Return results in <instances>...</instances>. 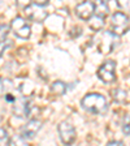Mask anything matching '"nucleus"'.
Returning a JSON list of instances; mask_svg holds the SVG:
<instances>
[{
	"mask_svg": "<svg viewBox=\"0 0 130 146\" xmlns=\"http://www.w3.org/2000/svg\"><path fill=\"white\" fill-rule=\"evenodd\" d=\"M115 69H116V63L113 60L106 61L104 64H102V67L98 70V76L106 84H109V82H113L116 78L115 76Z\"/></svg>",
	"mask_w": 130,
	"mask_h": 146,
	"instance_id": "nucleus-5",
	"label": "nucleus"
},
{
	"mask_svg": "<svg viewBox=\"0 0 130 146\" xmlns=\"http://www.w3.org/2000/svg\"><path fill=\"white\" fill-rule=\"evenodd\" d=\"M13 89V82L9 78H0V95L8 94Z\"/></svg>",
	"mask_w": 130,
	"mask_h": 146,
	"instance_id": "nucleus-13",
	"label": "nucleus"
},
{
	"mask_svg": "<svg viewBox=\"0 0 130 146\" xmlns=\"http://www.w3.org/2000/svg\"><path fill=\"white\" fill-rule=\"evenodd\" d=\"M11 27H12L13 33L18 36V38H21V39H27L29 36H30V26L26 24L22 17H16L13 18L12 24H11Z\"/></svg>",
	"mask_w": 130,
	"mask_h": 146,
	"instance_id": "nucleus-6",
	"label": "nucleus"
},
{
	"mask_svg": "<svg viewBox=\"0 0 130 146\" xmlns=\"http://www.w3.org/2000/svg\"><path fill=\"white\" fill-rule=\"evenodd\" d=\"M13 112L18 117H26L30 115V106L27 104V100L25 98H20L16 100L15 106H13Z\"/></svg>",
	"mask_w": 130,
	"mask_h": 146,
	"instance_id": "nucleus-10",
	"label": "nucleus"
},
{
	"mask_svg": "<svg viewBox=\"0 0 130 146\" xmlns=\"http://www.w3.org/2000/svg\"><path fill=\"white\" fill-rule=\"evenodd\" d=\"M117 43H118V36L116 35V34H113L112 31H104V33H102V35L99 36L98 50L104 55L109 54V52L116 47Z\"/></svg>",
	"mask_w": 130,
	"mask_h": 146,
	"instance_id": "nucleus-3",
	"label": "nucleus"
},
{
	"mask_svg": "<svg viewBox=\"0 0 130 146\" xmlns=\"http://www.w3.org/2000/svg\"><path fill=\"white\" fill-rule=\"evenodd\" d=\"M111 29L112 33L116 35H122L130 29L129 26V17L124 12H116L111 18Z\"/></svg>",
	"mask_w": 130,
	"mask_h": 146,
	"instance_id": "nucleus-2",
	"label": "nucleus"
},
{
	"mask_svg": "<svg viewBox=\"0 0 130 146\" xmlns=\"http://www.w3.org/2000/svg\"><path fill=\"white\" fill-rule=\"evenodd\" d=\"M11 140H9L8 132L3 128H0V146H8Z\"/></svg>",
	"mask_w": 130,
	"mask_h": 146,
	"instance_id": "nucleus-17",
	"label": "nucleus"
},
{
	"mask_svg": "<svg viewBox=\"0 0 130 146\" xmlns=\"http://www.w3.org/2000/svg\"><path fill=\"white\" fill-rule=\"evenodd\" d=\"M107 146H121V142H118V141H109L107 143Z\"/></svg>",
	"mask_w": 130,
	"mask_h": 146,
	"instance_id": "nucleus-22",
	"label": "nucleus"
},
{
	"mask_svg": "<svg viewBox=\"0 0 130 146\" xmlns=\"http://www.w3.org/2000/svg\"><path fill=\"white\" fill-rule=\"evenodd\" d=\"M8 31H9L8 25H0V42H4L7 39Z\"/></svg>",
	"mask_w": 130,
	"mask_h": 146,
	"instance_id": "nucleus-18",
	"label": "nucleus"
},
{
	"mask_svg": "<svg viewBox=\"0 0 130 146\" xmlns=\"http://www.w3.org/2000/svg\"><path fill=\"white\" fill-rule=\"evenodd\" d=\"M34 4H36V5H39V7H46V5H48V1L47 0H39V1H33Z\"/></svg>",
	"mask_w": 130,
	"mask_h": 146,
	"instance_id": "nucleus-21",
	"label": "nucleus"
},
{
	"mask_svg": "<svg viewBox=\"0 0 130 146\" xmlns=\"http://www.w3.org/2000/svg\"><path fill=\"white\" fill-rule=\"evenodd\" d=\"M109 12L108 4L107 1H99V3H95V16H99V17L104 18Z\"/></svg>",
	"mask_w": 130,
	"mask_h": 146,
	"instance_id": "nucleus-12",
	"label": "nucleus"
},
{
	"mask_svg": "<svg viewBox=\"0 0 130 146\" xmlns=\"http://www.w3.org/2000/svg\"><path fill=\"white\" fill-rule=\"evenodd\" d=\"M76 13L81 20L88 21L92 16L95 15V3L91 1H83L76 7Z\"/></svg>",
	"mask_w": 130,
	"mask_h": 146,
	"instance_id": "nucleus-8",
	"label": "nucleus"
},
{
	"mask_svg": "<svg viewBox=\"0 0 130 146\" xmlns=\"http://www.w3.org/2000/svg\"><path fill=\"white\" fill-rule=\"evenodd\" d=\"M25 15L29 20L34 22H42L47 18V12L44 11V8L36 5V4L31 3L30 5H27L25 8Z\"/></svg>",
	"mask_w": 130,
	"mask_h": 146,
	"instance_id": "nucleus-7",
	"label": "nucleus"
},
{
	"mask_svg": "<svg viewBox=\"0 0 130 146\" xmlns=\"http://www.w3.org/2000/svg\"><path fill=\"white\" fill-rule=\"evenodd\" d=\"M51 90H52V93L56 95H63L64 93L67 91V85H65L63 81H55L51 86Z\"/></svg>",
	"mask_w": 130,
	"mask_h": 146,
	"instance_id": "nucleus-14",
	"label": "nucleus"
},
{
	"mask_svg": "<svg viewBox=\"0 0 130 146\" xmlns=\"http://www.w3.org/2000/svg\"><path fill=\"white\" fill-rule=\"evenodd\" d=\"M40 127H42V121L40 120H30V121L26 123L22 127L21 129L22 137L24 138H34V136L39 132Z\"/></svg>",
	"mask_w": 130,
	"mask_h": 146,
	"instance_id": "nucleus-9",
	"label": "nucleus"
},
{
	"mask_svg": "<svg viewBox=\"0 0 130 146\" xmlns=\"http://www.w3.org/2000/svg\"><path fill=\"white\" fill-rule=\"evenodd\" d=\"M112 94H113V98H115L117 102H120V103L125 102V99H126V93H125L124 90H121V89H116V90H113Z\"/></svg>",
	"mask_w": 130,
	"mask_h": 146,
	"instance_id": "nucleus-16",
	"label": "nucleus"
},
{
	"mask_svg": "<svg viewBox=\"0 0 130 146\" xmlns=\"http://www.w3.org/2000/svg\"><path fill=\"white\" fill-rule=\"evenodd\" d=\"M59 129V134H60V138L63 141V143L65 145H72L76 140V129L68 121H63L59 124L57 127Z\"/></svg>",
	"mask_w": 130,
	"mask_h": 146,
	"instance_id": "nucleus-4",
	"label": "nucleus"
},
{
	"mask_svg": "<svg viewBox=\"0 0 130 146\" xmlns=\"http://www.w3.org/2000/svg\"><path fill=\"white\" fill-rule=\"evenodd\" d=\"M117 5L121 9H126L130 11V1H117Z\"/></svg>",
	"mask_w": 130,
	"mask_h": 146,
	"instance_id": "nucleus-20",
	"label": "nucleus"
},
{
	"mask_svg": "<svg viewBox=\"0 0 130 146\" xmlns=\"http://www.w3.org/2000/svg\"><path fill=\"white\" fill-rule=\"evenodd\" d=\"M12 146H30V143L26 141V138H24L22 136H15L11 140Z\"/></svg>",
	"mask_w": 130,
	"mask_h": 146,
	"instance_id": "nucleus-15",
	"label": "nucleus"
},
{
	"mask_svg": "<svg viewBox=\"0 0 130 146\" xmlns=\"http://www.w3.org/2000/svg\"><path fill=\"white\" fill-rule=\"evenodd\" d=\"M11 46V40H4V42H0V56L4 54L7 48Z\"/></svg>",
	"mask_w": 130,
	"mask_h": 146,
	"instance_id": "nucleus-19",
	"label": "nucleus"
},
{
	"mask_svg": "<svg viewBox=\"0 0 130 146\" xmlns=\"http://www.w3.org/2000/svg\"><path fill=\"white\" fill-rule=\"evenodd\" d=\"M82 107L91 113H102L107 107V100L102 94H87L82 99Z\"/></svg>",
	"mask_w": 130,
	"mask_h": 146,
	"instance_id": "nucleus-1",
	"label": "nucleus"
},
{
	"mask_svg": "<svg viewBox=\"0 0 130 146\" xmlns=\"http://www.w3.org/2000/svg\"><path fill=\"white\" fill-rule=\"evenodd\" d=\"M88 26L92 29V30H95V31H99V30H102L103 29V26H104V18H102V17H99V16H92V17L88 20Z\"/></svg>",
	"mask_w": 130,
	"mask_h": 146,
	"instance_id": "nucleus-11",
	"label": "nucleus"
},
{
	"mask_svg": "<svg viewBox=\"0 0 130 146\" xmlns=\"http://www.w3.org/2000/svg\"><path fill=\"white\" fill-rule=\"evenodd\" d=\"M129 26H130V16H129Z\"/></svg>",
	"mask_w": 130,
	"mask_h": 146,
	"instance_id": "nucleus-23",
	"label": "nucleus"
}]
</instances>
